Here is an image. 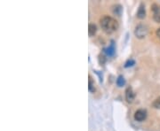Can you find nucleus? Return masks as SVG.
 <instances>
[{
    "mask_svg": "<svg viewBox=\"0 0 160 131\" xmlns=\"http://www.w3.org/2000/svg\"><path fill=\"white\" fill-rule=\"evenodd\" d=\"M151 10L153 12V20L156 22L160 23V5L157 4H153L151 5Z\"/></svg>",
    "mask_w": 160,
    "mask_h": 131,
    "instance_id": "nucleus-4",
    "label": "nucleus"
},
{
    "mask_svg": "<svg viewBox=\"0 0 160 131\" xmlns=\"http://www.w3.org/2000/svg\"><path fill=\"white\" fill-rule=\"evenodd\" d=\"M148 33H149V27L143 23L138 24L134 29V36L139 39H142L145 36H147Z\"/></svg>",
    "mask_w": 160,
    "mask_h": 131,
    "instance_id": "nucleus-2",
    "label": "nucleus"
},
{
    "mask_svg": "<svg viewBox=\"0 0 160 131\" xmlns=\"http://www.w3.org/2000/svg\"><path fill=\"white\" fill-rule=\"evenodd\" d=\"M115 51H116V48H115V45H114L113 42H111L110 45L109 47H107L106 49H104V52L108 56H109V57H111V56H113L115 54Z\"/></svg>",
    "mask_w": 160,
    "mask_h": 131,
    "instance_id": "nucleus-9",
    "label": "nucleus"
},
{
    "mask_svg": "<svg viewBox=\"0 0 160 131\" xmlns=\"http://www.w3.org/2000/svg\"><path fill=\"white\" fill-rule=\"evenodd\" d=\"M125 84V80L123 75H119L117 79V85L118 87H123Z\"/></svg>",
    "mask_w": 160,
    "mask_h": 131,
    "instance_id": "nucleus-11",
    "label": "nucleus"
},
{
    "mask_svg": "<svg viewBox=\"0 0 160 131\" xmlns=\"http://www.w3.org/2000/svg\"><path fill=\"white\" fill-rule=\"evenodd\" d=\"M137 17L141 20L146 17V9H145V5L143 3H141L139 6L138 12H137Z\"/></svg>",
    "mask_w": 160,
    "mask_h": 131,
    "instance_id": "nucleus-6",
    "label": "nucleus"
},
{
    "mask_svg": "<svg viewBox=\"0 0 160 131\" xmlns=\"http://www.w3.org/2000/svg\"><path fill=\"white\" fill-rule=\"evenodd\" d=\"M111 11H112V12L115 14V15L120 16L121 13H122V11H123L122 5H119V4H115V5H113L111 6Z\"/></svg>",
    "mask_w": 160,
    "mask_h": 131,
    "instance_id": "nucleus-7",
    "label": "nucleus"
},
{
    "mask_svg": "<svg viewBox=\"0 0 160 131\" xmlns=\"http://www.w3.org/2000/svg\"><path fill=\"white\" fill-rule=\"evenodd\" d=\"M88 89L91 92L94 91V82L91 75H89V80H88Z\"/></svg>",
    "mask_w": 160,
    "mask_h": 131,
    "instance_id": "nucleus-10",
    "label": "nucleus"
},
{
    "mask_svg": "<svg viewBox=\"0 0 160 131\" xmlns=\"http://www.w3.org/2000/svg\"><path fill=\"white\" fill-rule=\"evenodd\" d=\"M134 117L136 121H143L147 118V111L145 109H139L134 112Z\"/></svg>",
    "mask_w": 160,
    "mask_h": 131,
    "instance_id": "nucleus-3",
    "label": "nucleus"
},
{
    "mask_svg": "<svg viewBox=\"0 0 160 131\" xmlns=\"http://www.w3.org/2000/svg\"><path fill=\"white\" fill-rule=\"evenodd\" d=\"M156 35H157V36L159 38V40H160V27L159 28H157V31H156Z\"/></svg>",
    "mask_w": 160,
    "mask_h": 131,
    "instance_id": "nucleus-14",
    "label": "nucleus"
},
{
    "mask_svg": "<svg viewBox=\"0 0 160 131\" xmlns=\"http://www.w3.org/2000/svg\"><path fill=\"white\" fill-rule=\"evenodd\" d=\"M152 106L155 109H160V97H158L157 98H156L153 103H152Z\"/></svg>",
    "mask_w": 160,
    "mask_h": 131,
    "instance_id": "nucleus-12",
    "label": "nucleus"
},
{
    "mask_svg": "<svg viewBox=\"0 0 160 131\" xmlns=\"http://www.w3.org/2000/svg\"><path fill=\"white\" fill-rule=\"evenodd\" d=\"M125 99L128 103H133L134 100L135 99V93L131 87H128L125 90Z\"/></svg>",
    "mask_w": 160,
    "mask_h": 131,
    "instance_id": "nucleus-5",
    "label": "nucleus"
},
{
    "mask_svg": "<svg viewBox=\"0 0 160 131\" xmlns=\"http://www.w3.org/2000/svg\"><path fill=\"white\" fill-rule=\"evenodd\" d=\"M135 65V61L134 60H128L125 63V67H131Z\"/></svg>",
    "mask_w": 160,
    "mask_h": 131,
    "instance_id": "nucleus-13",
    "label": "nucleus"
},
{
    "mask_svg": "<svg viewBox=\"0 0 160 131\" xmlns=\"http://www.w3.org/2000/svg\"><path fill=\"white\" fill-rule=\"evenodd\" d=\"M100 24L101 28H103V30L107 34H112L113 32L117 30L119 27L117 20L110 16H108V15L103 16L100 19Z\"/></svg>",
    "mask_w": 160,
    "mask_h": 131,
    "instance_id": "nucleus-1",
    "label": "nucleus"
},
{
    "mask_svg": "<svg viewBox=\"0 0 160 131\" xmlns=\"http://www.w3.org/2000/svg\"><path fill=\"white\" fill-rule=\"evenodd\" d=\"M97 33V26L94 23H89L88 25V34L89 36L93 37Z\"/></svg>",
    "mask_w": 160,
    "mask_h": 131,
    "instance_id": "nucleus-8",
    "label": "nucleus"
}]
</instances>
